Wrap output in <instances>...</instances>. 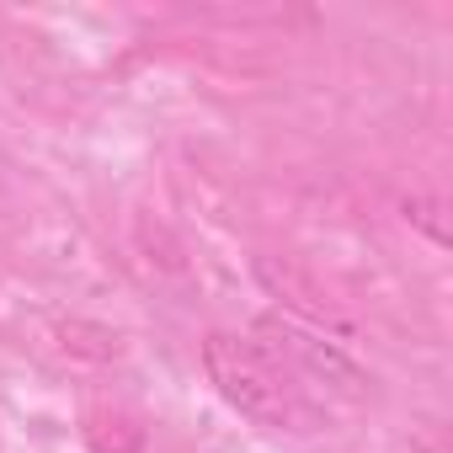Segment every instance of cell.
I'll list each match as a JSON object with an SVG mask.
<instances>
[{"label": "cell", "instance_id": "6da1fadb", "mask_svg": "<svg viewBox=\"0 0 453 453\" xmlns=\"http://www.w3.org/2000/svg\"><path fill=\"white\" fill-rule=\"evenodd\" d=\"M203 373H208V384L224 400H230L241 416H251L257 426H273V432H315V426H326L320 400L257 336L208 331V342H203Z\"/></svg>", "mask_w": 453, "mask_h": 453}, {"label": "cell", "instance_id": "7a4b0ae2", "mask_svg": "<svg viewBox=\"0 0 453 453\" xmlns=\"http://www.w3.org/2000/svg\"><path fill=\"white\" fill-rule=\"evenodd\" d=\"M257 342H267L278 357H283V368L310 389V384H331V389H357L363 384V373L336 352V347H326L320 336H310V331H299L294 320H278V315H267V320H257V331H251Z\"/></svg>", "mask_w": 453, "mask_h": 453}, {"label": "cell", "instance_id": "3957f363", "mask_svg": "<svg viewBox=\"0 0 453 453\" xmlns=\"http://www.w3.org/2000/svg\"><path fill=\"white\" fill-rule=\"evenodd\" d=\"M86 442L91 453H144V426H134L128 416H107V411H91L86 416Z\"/></svg>", "mask_w": 453, "mask_h": 453}]
</instances>
